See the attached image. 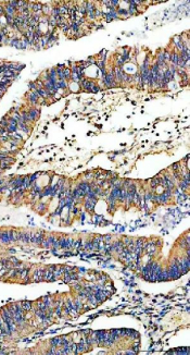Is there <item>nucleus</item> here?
I'll use <instances>...</instances> for the list:
<instances>
[{
	"label": "nucleus",
	"instance_id": "6",
	"mask_svg": "<svg viewBox=\"0 0 190 355\" xmlns=\"http://www.w3.org/2000/svg\"><path fill=\"white\" fill-rule=\"evenodd\" d=\"M95 332H96V335H97V338H98L99 344H100V343H103L104 341L107 340V335H109V332H107V331H103V330L95 331Z\"/></svg>",
	"mask_w": 190,
	"mask_h": 355
},
{
	"label": "nucleus",
	"instance_id": "14",
	"mask_svg": "<svg viewBox=\"0 0 190 355\" xmlns=\"http://www.w3.org/2000/svg\"><path fill=\"white\" fill-rule=\"evenodd\" d=\"M58 85L59 89H61V91H66L69 88V82L65 80H58Z\"/></svg>",
	"mask_w": 190,
	"mask_h": 355
},
{
	"label": "nucleus",
	"instance_id": "10",
	"mask_svg": "<svg viewBox=\"0 0 190 355\" xmlns=\"http://www.w3.org/2000/svg\"><path fill=\"white\" fill-rule=\"evenodd\" d=\"M150 186H151V192H155V189H157V186H160L159 185V177L157 175L151 179Z\"/></svg>",
	"mask_w": 190,
	"mask_h": 355
},
{
	"label": "nucleus",
	"instance_id": "3",
	"mask_svg": "<svg viewBox=\"0 0 190 355\" xmlns=\"http://www.w3.org/2000/svg\"><path fill=\"white\" fill-rule=\"evenodd\" d=\"M96 203H97V199H88V198H86V199H85V204H84L85 209L88 211H90V212H92V211L95 210Z\"/></svg>",
	"mask_w": 190,
	"mask_h": 355
},
{
	"label": "nucleus",
	"instance_id": "7",
	"mask_svg": "<svg viewBox=\"0 0 190 355\" xmlns=\"http://www.w3.org/2000/svg\"><path fill=\"white\" fill-rule=\"evenodd\" d=\"M77 187H78L79 190L82 191V192H83V193H84L85 195H86L87 193H88V192H89V191L91 190V189H90V185H89V183H88V182H86V181L80 182L78 185H77Z\"/></svg>",
	"mask_w": 190,
	"mask_h": 355
},
{
	"label": "nucleus",
	"instance_id": "21",
	"mask_svg": "<svg viewBox=\"0 0 190 355\" xmlns=\"http://www.w3.org/2000/svg\"><path fill=\"white\" fill-rule=\"evenodd\" d=\"M102 241H103L105 244H111L112 236H111V234H105V236H102Z\"/></svg>",
	"mask_w": 190,
	"mask_h": 355
},
{
	"label": "nucleus",
	"instance_id": "4",
	"mask_svg": "<svg viewBox=\"0 0 190 355\" xmlns=\"http://www.w3.org/2000/svg\"><path fill=\"white\" fill-rule=\"evenodd\" d=\"M178 57H179V54H178L175 49L172 50V51H169V62H171V64H172V66H177Z\"/></svg>",
	"mask_w": 190,
	"mask_h": 355
},
{
	"label": "nucleus",
	"instance_id": "1",
	"mask_svg": "<svg viewBox=\"0 0 190 355\" xmlns=\"http://www.w3.org/2000/svg\"><path fill=\"white\" fill-rule=\"evenodd\" d=\"M26 97V100L31 103V106H36V105H39V95H38L36 92H33V91H28L27 92V94L25 95Z\"/></svg>",
	"mask_w": 190,
	"mask_h": 355
},
{
	"label": "nucleus",
	"instance_id": "18",
	"mask_svg": "<svg viewBox=\"0 0 190 355\" xmlns=\"http://www.w3.org/2000/svg\"><path fill=\"white\" fill-rule=\"evenodd\" d=\"M179 189H180V190L182 191V193H184L185 191H187L189 189V183H187V182L184 181V180H180V181H179Z\"/></svg>",
	"mask_w": 190,
	"mask_h": 355
},
{
	"label": "nucleus",
	"instance_id": "15",
	"mask_svg": "<svg viewBox=\"0 0 190 355\" xmlns=\"http://www.w3.org/2000/svg\"><path fill=\"white\" fill-rule=\"evenodd\" d=\"M34 209L37 211V212H39V214H42V212H45V211H46V209H47V206H46L45 203H38L37 205L35 206V208H34Z\"/></svg>",
	"mask_w": 190,
	"mask_h": 355
},
{
	"label": "nucleus",
	"instance_id": "9",
	"mask_svg": "<svg viewBox=\"0 0 190 355\" xmlns=\"http://www.w3.org/2000/svg\"><path fill=\"white\" fill-rule=\"evenodd\" d=\"M114 61H115V66H119V68H123V66L125 64V62L123 60V58H122L121 54H115Z\"/></svg>",
	"mask_w": 190,
	"mask_h": 355
},
{
	"label": "nucleus",
	"instance_id": "17",
	"mask_svg": "<svg viewBox=\"0 0 190 355\" xmlns=\"http://www.w3.org/2000/svg\"><path fill=\"white\" fill-rule=\"evenodd\" d=\"M63 74H64L65 81H70V80H71V75H72V72H71L70 66H65V68L63 69Z\"/></svg>",
	"mask_w": 190,
	"mask_h": 355
},
{
	"label": "nucleus",
	"instance_id": "8",
	"mask_svg": "<svg viewBox=\"0 0 190 355\" xmlns=\"http://www.w3.org/2000/svg\"><path fill=\"white\" fill-rule=\"evenodd\" d=\"M31 47V43H29V39H27L26 37L22 36L20 38V49H27Z\"/></svg>",
	"mask_w": 190,
	"mask_h": 355
},
{
	"label": "nucleus",
	"instance_id": "26",
	"mask_svg": "<svg viewBox=\"0 0 190 355\" xmlns=\"http://www.w3.org/2000/svg\"><path fill=\"white\" fill-rule=\"evenodd\" d=\"M8 3L10 4L12 8L17 10V0H10V1H8Z\"/></svg>",
	"mask_w": 190,
	"mask_h": 355
},
{
	"label": "nucleus",
	"instance_id": "28",
	"mask_svg": "<svg viewBox=\"0 0 190 355\" xmlns=\"http://www.w3.org/2000/svg\"><path fill=\"white\" fill-rule=\"evenodd\" d=\"M80 217H82V221H84V220H85V212H82V214H80Z\"/></svg>",
	"mask_w": 190,
	"mask_h": 355
},
{
	"label": "nucleus",
	"instance_id": "27",
	"mask_svg": "<svg viewBox=\"0 0 190 355\" xmlns=\"http://www.w3.org/2000/svg\"><path fill=\"white\" fill-rule=\"evenodd\" d=\"M73 214H74V215H78V214H79L78 208H77V207H74V208H73Z\"/></svg>",
	"mask_w": 190,
	"mask_h": 355
},
{
	"label": "nucleus",
	"instance_id": "16",
	"mask_svg": "<svg viewBox=\"0 0 190 355\" xmlns=\"http://www.w3.org/2000/svg\"><path fill=\"white\" fill-rule=\"evenodd\" d=\"M107 13L110 15V17H111V19L113 21L120 19V17H119V14H117V12H116V9H111V10H107Z\"/></svg>",
	"mask_w": 190,
	"mask_h": 355
},
{
	"label": "nucleus",
	"instance_id": "23",
	"mask_svg": "<svg viewBox=\"0 0 190 355\" xmlns=\"http://www.w3.org/2000/svg\"><path fill=\"white\" fill-rule=\"evenodd\" d=\"M28 88H29V91L36 92V89H37V85H36V83H35V81H33V82H29V84H28Z\"/></svg>",
	"mask_w": 190,
	"mask_h": 355
},
{
	"label": "nucleus",
	"instance_id": "22",
	"mask_svg": "<svg viewBox=\"0 0 190 355\" xmlns=\"http://www.w3.org/2000/svg\"><path fill=\"white\" fill-rule=\"evenodd\" d=\"M84 248L87 249V251H94V246H92V241L89 240V241H87L86 244L84 245Z\"/></svg>",
	"mask_w": 190,
	"mask_h": 355
},
{
	"label": "nucleus",
	"instance_id": "5",
	"mask_svg": "<svg viewBox=\"0 0 190 355\" xmlns=\"http://www.w3.org/2000/svg\"><path fill=\"white\" fill-rule=\"evenodd\" d=\"M25 68V64L23 63H17V62H9V69L17 72H21Z\"/></svg>",
	"mask_w": 190,
	"mask_h": 355
},
{
	"label": "nucleus",
	"instance_id": "20",
	"mask_svg": "<svg viewBox=\"0 0 190 355\" xmlns=\"http://www.w3.org/2000/svg\"><path fill=\"white\" fill-rule=\"evenodd\" d=\"M82 244H83V240L78 239V240H74V243H73V248L75 249H79L82 247Z\"/></svg>",
	"mask_w": 190,
	"mask_h": 355
},
{
	"label": "nucleus",
	"instance_id": "24",
	"mask_svg": "<svg viewBox=\"0 0 190 355\" xmlns=\"http://www.w3.org/2000/svg\"><path fill=\"white\" fill-rule=\"evenodd\" d=\"M86 61L88 62L90 66H91V64H95V66H96V63H97V59H96V57H89V58H87Z\"/></svg>",
	"mask_w": 190,
	"mask_h": 355
},
{
	"label": "nucleus",
	"instance_id": "12",
	"mask_svg": "<svg viewBox=\"0 0 190 355\" xmlns=\"http://www.w3.org/2000/svg\"><path fill=\"white\" fill-rule=\"evenodd\" d=\"M101 91L100 86L98 85V83L96 82L95 80H91L90 82V92L91 93H98V92Z\"/></svg>",
	"mask_w": 190,
	"mask_h": 355
},
{
	"label": "nucleus",
	"instance_id": "2",
	"mask_svg": "<svg viewBox=\"0 0 190 355\" xmlns=\"http://www.w3.org/2000/svg\"><path fill=\"white\" fill-rule=\"evenodd\" d=\"M172 192L173 191L171 190H164L161 194H159V204H167L172 197Z\"/></svg>",
	"mask_w": 190,
	"mask_h": 355
},
{
	"label": "nucleus",
	"instance_id": "13",
	"mask_svg": "<svg viewBox=\"0 0 190 355\" xmlns=\"http://www.w3.org/2000/svg\"><path fill=\"white\" fill-rule=\"evenodd\" d=\"M42 6H44V3H42V2H33V6H32V10H31V11L33 13L39 12V11H42Z\"/></svg>",
	"mask_w": 190,
	"mask_h": 355
},
{
	"label": "nucleus",
	"instance_id": "25",
	"mask_svg": "<svg viewBox=\"0 0 190 355\" xmlns=\"http://www.w3.org/2000/svg\"><path fill=\"white\" fill-rule=\"evenodd\" d=\"M132 241V240L130 239V238H128V236H125L124 239L122 240V242H123V244H124V246H127L128 244L130 243Z\"/></svg>",
	"mask_w": 190,
	"mask_h": 355
},
{
	"label": "nucleus",
	"instance_id": "19",
	"mask_svg": "<svg viewBox=\"0 0 190 355\" xmlns=\"http://www.w3.org/2000/svg\"><path fill=\"white\" fill-rule=\"evenodd\" d=\"M73 243H74V239L67 236V238H66V243H65V249H71V248H73Z\"/></svg>",
	"mask_w": 190,
	"mask_h": 355
},
{
	"label": "nucleus",
	"instance_id": "11",
	"mask_svg": "<svg viewBox=\"0 0 190 355\" xmlns=\"http://www.w3.org/2000/svg\"><path fill=\"white\" fill-rule=\"evenodd\" d=\"M116 12H117V14H119V17H124V19H126V17H130V15H129V13H128V11H127V9L119 8V9H116Z\"/></svg>",
	"mask_w": 190,
	"mask_h": 355
}]
</instances>
